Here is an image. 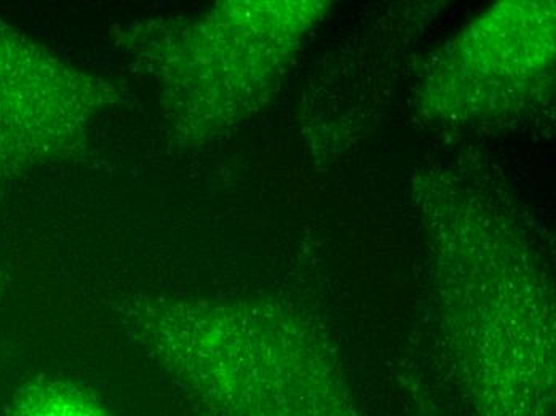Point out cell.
Instances as JSON below:
<instances>
[{
    "label": "cell",
    "instance_id": "cell-4",
    "mask_svg": "<svg viewBox=\"0 0 556 416\" xmlns=\"http://www.w3.org/2000/svg\"><path fill=\"white\" fill-rule=\"evenodd\" d=\"M3 286V269L2 266H0V290H2Z\"/></svg>",
    "mask_w": 556,
    "mask_h": 416
},
{
    "label": "cell",
    "instance_id": "cell-3",
    "mask_svg": "<svg viewBox=\"0 0 556 416\" xmlns=\"http://www.w3.org/2000/svg\"><path fill=\"white\" fill-rule=\"evenodd\" d=\"M7 416H112L93 395L70 381L39 380L16 394Z\"/></svg>",
    "mask_w": 556,
    "mask_h": 416
},
{
    "label": "cell",
    "instance_id": "cell-2",
    "mask_svg": "<svg viewBox=\"0 0 556 416\" xmlns=\"http://www.w3.org/2000/svg\"><path fill=\"white\" fill-rule=\"evenodd\" d=\"M124 101L114 80L74 66L0 15V179L73 157Z\"/></svg>",
    "mask_w": 556,
    "mask_h": 416
},
{
    "label": "cell",
    "instance_id": "cell-1",
    "mask_svg": "<svg viewBox=\"0 0 556 416\" xmlns=\"http://www.w3.org/2000/svg\"><path fill=\"white\" fill-rule=\"evenodd\" d=\"M277 9L237 5L203 18L142 20L115 30V49L159 94L165 130L194 143L219 125L226 104L263 86L278 64L285 33Z\"/></svg>",
    "mask_w": 556,
    "mask_h": 416
}]
</instances>
